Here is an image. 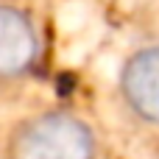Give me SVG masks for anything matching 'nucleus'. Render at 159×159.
Returning <instances> with one entry per match:
<instances>
[{"label":"nucleus","mask_w":159,"mask_h":159,"mask_svg":"<svg viewBox=\"0 0 159 159\" xmlns=\"http://www.w3.org/2000/svg\"><path fill=\"white\" fill-rule=\"evenodd\" d=\"M98 140L92 126L64 109L36 112L20 120L6 145L3 159H95Z\"/></svg>","instance_id":"1"},{"label":"nucleus","mask_w":159,"mask_h":159,"mask_svg":"<svg viewBox=\"0 0 159 159\" xmlns=\"http://www.w3.org/2000/svg\"><path fill=\"white\" fill-rule=\"evenodd\" d=\"M117 92L134 120L159 129V42L134 50L123 61Z\"/></svg>","instance_id":"2"},{"label":"nucleus","mask_w":159,"mask_h":159,"mask_svg":"<svg viewBox=\"0 0 159 159\" xmlns=\"http://www.w3.org/2000/svg\"><path fill=\"white\" fill-rule=\"evenodd\" d=\"M42 42L28 11L0 3V84L17 81L34 70Z\"/></svg>","instance_id":"3"}]
</instances>
